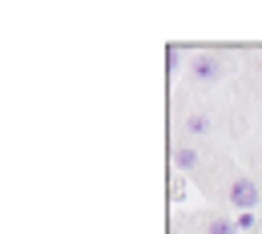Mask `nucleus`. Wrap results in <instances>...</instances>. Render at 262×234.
I'll list each match as a JSON object with an SVG mask.
<instances>
[{
	"label": "nucleus",
	"instance_id": "obj_2",
	"mask_svg": "<svg viewBox=\"0 0 262 234\" xmlns=\"http://www.w3.org/2000/svg\"><path fill=\"white\" fill-rule=\"evenodd\" d=\"M190 77L194 81H218L222 77V61L218 57H194L190 61Z\"/></svg>",
	"mask_w": 262,
	"mask_h": 234
},
{
	"label": "nucleus",
	"instance_id": "obj_4",
	"mask_svg": "<svg viewBox=\"0 0 262 234\" xmlns=\"http://www.w3.org/2000/svg\"><path fill=\"white\" fill-rule=\"evenodd\" d=\"M206 234H238V226H234V218H210Z\"/></svg>",
	"mask_w": 262,
	"mask_h": 234
},
{
	"label": "nucleus",
	"instance_id": "obj_1",
	"mask_svg": "<svg viewBox=\"0 0 262 234\" xmlns=\"http://www.w3.org/2000/svg\"><path fill=\"white\" fill-rule=\"evenodd\" d=\"M226 198H230V206H238V214H246V210H254V206H258L262 190H258V182H254V178H234Z\"/></svg>",
	"mask_w": 262,
	"mask_h": 234
},
{
	"label": "nucleus",
	"instance_id": "obj_6",
	"mask_svg": "<svg viewBox=\"0 0 262 234\" xmlns=\"http://www.w3.org/2000/svg\"><path fill=\"white\" fill-rule=\"evenodd\" d=\"M186 130H190L194 137L210 134V117H206V113H190V121H186Z\"/></svg>",
	"mask_w": 262,
	"mask_h": 234
},
{
	"label": "nucleus",
	"instance_id": "obj_5",
	"mask_svg": "<svg viewBox=\"0 0 262 234\" xmlns=\"http://www.w3.org/2000/svg\"><path fill=\"white\" fill-rule=\"evenodd\" d=\"M234 226H238V234H258V218H254V210L238 214V218H234Z\"/></svg>",
	"mask_w": 262,
	"mask_h": 234
},
{
	"label": "nucleus",
	"instance_id": "obj_3",
	"mask_svg": "<svg viewBox=\"0 0 262 234\" xmlns=\"http://www.w3.org/2000/svg\"><path fill=\"white\" fill-rule=\"evenodd\" d=\"M173 166L178 169H194L198 166V150L194 145H178V150H173Z\"/></svg>",
	"mask_w": 262,
	"mask_h": 234
}]
</instances>
